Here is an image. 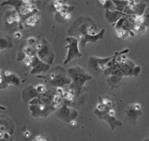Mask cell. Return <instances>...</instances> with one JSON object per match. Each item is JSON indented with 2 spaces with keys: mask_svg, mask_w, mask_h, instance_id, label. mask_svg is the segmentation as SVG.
<instances>
[{
  "mask_svg": "<svg viewBox=\"0 0 149 141\" xmlns=\"http://www.w3.org/2000/svg\"><path fill=\"white\" fill-rule=\"evenodd\" d=\"M76 22L78 32L75 37L79 40L80 47H85L88 43H95L102 40V35L97 33V26L91 18H79Z\"/></svg>",
  "mask_w": 149,
  "mask_h": 141,
  "instance_id": "cell-1",
  "label": "cell"
},
{
  "mask_svg": "<svg viewBox=\"0 0 149 141\" xmlns=\"http://www.w3.org/2000/svg\"><path fill=\"white\" fill-rule=\"evenodd\" d=\"M68 74L72 79L70 88L76 92L78 96L81 93L82 87L87 82L92 79V76L82 67H72L68 69Z\"/></svg>",
  "mask_w": 149,
  "mask_h": 141,
  "instance_id": "cell-2",
  "label": "cell"
},
{
  "mask_svg": "<svg viewBox=\"0 0 149 141\" xmlns=\"http://www.w3.org/2000/svg\"><path fill=\"white\" fill-rule=\"evenodd\" d=\"M35 48L36 54L41 60L50 65L54 63L55 54L52 46L47 40L44 38L41 39L36 45Z\"/></svg>",
  "mask_w": 149,
  "mask_h": 141,
  "instance_id": "cell-3",
  "label": "cell"
},
{
  "mask_svg": "<svg viewBox=\"0 0 149 141\" xmlns=\"http://www.w3.org/2000/svg\"><path fill=\"white\" fill-rule=\"evenodd\" d=\"M67 43L65 48L67 49V54L63 64L65 65L70 63L72 60L82 57V53L80 52L79 40L75 36H68L65 38Z\"/></svg>",
  "mask_w": 149,
  "mask_h": 141,
  "instance_id": "cell-4",
  "label": "cell"
},
{
  "mask_svg": "<svg viewBox=\"0 0 149 141\" xmlns=\"http://www.w3.org/2000/svg\"><path fill=\"white\" fill-rule=\"evenodd\" d=\"M38 78L45 79L52 86L56 88H64L69 86L72 83V79L62 73L51 72L47 75H38Z\"/></svg>",
  "mask_w": 149,
  "mask_h": 141,
  "instance_id": "cell-5",
  "label": "cell"
},
{
  "mask_svg": "<svg viewBox=\"0 0 149 141\" xmlns=\"http://www.w3.org/2000/svg\"><path fill=\"white\" fill-rule=\"evenodd\" d=\"M79 115V112L74 108L63 104V106L56 111V116L58 119L70 123L72 120H75Z\"/></svg>",
  "mask_w": 149,
  "mask_h": 141,
  "instance_id": "cell-6",
  "label": "cell"
},
{
  "mask_svg": "<svg viewBox=\"0 0 149 141\" xmlns=\"http://www.w3.org/2000/svg\"><path fill=\"white\" fill-rule=\"evenodd\" d=\"M0 85L1 89H6L9 86H19L21 81L20 79L15 73L8 70H1L0 74Z\"/></svg>",
  "mask_w": 149,
  "mask_h": 141,
  "instance_id": "cell-7",
  "label": "cell"
},
{
  "mask_svg": "<svg viewBox=\"0 0 149 141\" xmlns=\"http://www.w3.org/2000/svg\"><path fill=\"white\" fill-rule=\"evenodd\" d=\"M113 58L112 56L106 58L97 57V56H90L88 60V65L90 68L94 69L98 72H104L108 67V64Z\"/></svg>",
  "mask_w": 149,
  "mask_h": 141,
  "instance_id": "cell-8",
  "label": "cell"
},
{
  "mask_svg": "<svg viewBox=\"0 0 149 141\" xmlns=\"http://www.w3.org/2000/svg\"><path fill=\"white\" fill-rule=\"evenodd\" d=\"M29 111L31 115L33 118H47L52 111L56 109L52 105H43V104H36V105H29Z\"/></svg>",
  "mask_w": 149,
  "mask_h": 141,
  "instance_id": "cell-9",
  "label": "cell"
},
{
  "mask_svg": "<svg viewBox=\"0 0 149 141\" xmlns=\"http://www.w3.org/2000/svg\"><path fill=\"white\" fill-rule=\"evenodd\" d=\"M108 111V109L105 111H103V112H99V111H94V114L101 120L106 122L112 130H114L117 128L121 127L122 126V122L116 118V117L111 116L110 115H109Z\"/></svg>",
  "mask_w": 149,
  "mask_h": 141,
  "instance_id": "cell-10",
  "label": "cell"
},
{
  "mask_svg": "<svg viewBox=\"0 0 149 141\" xmlns=\"http://www.w3.org/2000/svg\"><path fill=\"white\" fill-rule=\"evenodd\" d=\"M31 67V69L30 71L31 74H37L47 72L50 69L51 66L50 65L41 60L36 55L32 58V65Z\"/></svg>",
  "mask_w": 149,
  "mask_h": 141,
  "instance_id": "cell-11",
  "label": "cell"
},
{
  "mask_svg": "<svg viewBox=\"0 0 149 141\" xmlns=\"http://www.w3.org/2000/svg\"><path fill=\"white\" fill-rule=\"evenodd\" d=\"M125 113L130 120L136 121L142 115V108L140 104L134 102L128 106L125 109Z\"/></svg>",
  "mask_w": 149,
  "mask_h": 141,
  "instance_id": "cell-12",
  "label": "cell"
},
{
  "mask_svg": "<svg viewBox=\"0 0 149 141\" xmlns=\"http://www.w3.org/2000/svg\"><path fill=\"white\" fill-rule=\"evenodd\" d=\"M56 94V93H55ZM55 94H52L49 91H47L46 93L40 95L39 97L33 99L29 102V105H36V104H43V105H52L53 97Z\"/></svg>",
  "mask_w": 149,
  "mask_h": 141,
  "instance_id": "cell-13",
  "label": "cell"
},
{
  "mask_svg": "<svg viewBox=\"0 0 149 141\" xmlns=\"http://www.w3.org/2000/svg\"><path fill=\"white\" fill-rule=\"evenodd\" d=\"M40 95L38 94L37 90H36V86H28L25 89H24L22 92V99L24 102L29 104L31 101L39 97Z\"/></svg>",
  "mask_w": 149,
  "mask_h": 141,
  "instance_id": "cell-14",
  "label": "cell"
},
{
  "mask_svg": "<svg viewBox=\"0 0 149 141\" xmlns=\"http://www.w3.org/2000/svg\"><path fill=\"white\" fill-rule=\"evenodd\" d=\"M5 21L8 25H12L14 22H17L19 25L22 22V18L17 11L13 9V10L8 11L6 12L5 15Z\"/></svg>",
  "mask_w": 149,
  "mask_h": 141,
  "instance_id": "cell-15",
  "label": "cell"
},
{
  "mask_svg": "<svg viewBox=\"0 0 149 141\" xmlns=\"http://www.w3.org/2000/svg\"><path fill=\"white\" fill-rule=\"evenodd\" d=\"M105 15L106 20H108L110 23L114 25L118 20L121 19V18L124 17L126 15L123 13H121L117 11H110L105 10Z\"/></svg>",
  "mask_w": 149,
  "mask_h": 141,
  "instance_id": "cell-16",
  "label": "cell"
},
{
  "mask_svg": "<svg viewBox=\"0 0 149 141\" xmlns=\"http://www.w3.org/2000/svg\"><path fill=\"white\" fill-rule=\"evenodd\" d=\"M40 21V16L38 14H33L24 20V23L26 27H34L38 25Z\"/></svg>",
  "mask_w": 149,
  "mask_h": 141,
  "instance_id": "cell-17",
  "label": "cell"
},
{
  "mask_svg": "<svg viewBox=\"0 0 149 141\" xmlns=\"http://www.w3.org/2000/svg\"><path fill=\"white\" fill-rule=\"evenodd\" d=\"M13 46L12 40L7 36H1V40H0V47H1V51L7 48H11Z\"/></svg>",
  "mask_w": 149,
  "mask_h": 141,
  "instance_id": "cell-18",
  "label": "cell"
},
{
  "mask_svg": "<svg viewBox=\"0 0 149 141\" xmlns=\"http://www.w3.org/2000/svg\"><path fill=\"white\" fill-rule=\"evenodd\" d=\"M99 103L102 104L103 106L108 108L109 109H113L114 107V102L111 98H109L108 96H103L99 97Z\"/></svg>",
  "mask_w": 149,
  "mask_h": 141,
  "instance_id": "cell-19",
  "label": "cell"
},
{
  "mask_svg": "<svg viewBox=\"0 0 149 141\" xmlns=\"http://www.w3.org/2000/svg\"><path fill=\"white\" fill-rule=\"evenodd\" d=\"M130 1H113L114 4L115 5L116 11L123 13L126 8L128 6Z\"/></svg>",
  "mask_w": 149,
  "mask_h": 141,
  "instance_id": "cell-20",
  "label": "cell"
},
{
  "mask_svg": "<svg viewBox=\"0 0 149 141\" xmlns=\"http://www.w3.org/2000/svg\"><path fill=\"white\" fill-rule=\"evenodd\" d=\"M22 51L26 54V56H29V57H31V58L34 57V56L37 55L36 54V50L35 47H31L28 45H25Z\"/></svg>",
  "mask_w": 149,
  "mask_h": 141,
  "instance_id": "cell-21",
  "label": "cell"
},
{
  "mask_svg": "<svg viewBox=\"0 0 149 141\" xmlns=\"http://www.w3.org/2000/svg\"><path fill=\"white\" fill-rule=\"evenodd\" d=\"M99 4L103 7H104L105 10H110V11H116L115 5L114 4L113 1H105V0H100L99 1Z\"/></svg>",
  "mask_w": 149,
  "mask_h": 141,
  "instance_id": "cell-22",
  "label": "cell"
},
{
  "mask_svg": "<svg viewBox=\"0 0 149 141\" xmlns=\"http://www.w3.org/2000/svg\"><path fill=\"white\" fill-rule=\"evenodd\" d=\"M142 25L147 29L149 28V7L146 8V11L142 16Z\"/></svg>",
  "mask_w": 149,
  "mask_h": 141,
  "instance_id": "cell-23",
  "label": "cell"
},
{
  "mask_svg": "<svg viewBox=\"0 0 149 141\" xmlns=\"http://www.w3.org/2000/svg\"><path fill=\"white\" fill-rule=\"evenodd\" d=\"M36 89L39 95H43L47 92V87L45 86L44 84L40 83L38 85L36 86Z\"/></svg>",
  "mask_w": 149,
  "mask_h": 141,
  "instance_id": "cell-24",
  "label": "cell"
},
{
  "mask_svg": "<svg viewBox=\"0 0 149 141\" xmlns=\"http://www.w3.org/2000/svg\"><path fill=\"white\" fill-rule=\"evenodd\" d=\"M26 45H29V46L33 47H35L36 45H37V43H36V39L34 37L29 38L26 40Z\"/></svg>",
  "mask_w": 149,
  "mask_h": 141,
  "instance_id": "cell-25",
  "label": "cell"
},
{
  "mask_svg": "<svg viewBox=\"0 0 149 141\" xmlns=\"http://www.w3.org/2000/svg\"><path fill=\"white\" fill-rule=\"evenodd\" d=\"M22 63L26 67H31L32 65V58L29 57V56H26V58H24V60H23Z\"/></svg>",
  "mask_w": 149,
  "mask_h": 141,
  "instance_id": "cell-26",
  "label": "cell"
},
{
  "mask_svg": "<svg viewBox=\"0 0 149 141\" xmlns=\"http://www.w3.org/2000/svg\"><path fill=\"white\" fill-rule=\"evenodd\" d=\"M14 38H15V39H20L22 38V33L20 32H19V31H17V32H15V34H14Z\"/></svg>",
  "mask_w": 149,
  "mask_h": 141,
  "instance_id": "cell-27",
  "label": "cell"
},
{
  "mask_svg": "<svg viewBox=\"0 0 149 141\" xmlns=\"http://www.w3.org/2000/svg\"><path fill=\"white\" fill-rule=\"evenodd\" d=\"M69 124H70L72 127H76V126L77 125V122H76L75 120H72V122H70Z\"/></svg>",
  "mask_w": 149,
  "mask_h": 141,
  "instance_id": "cell-28",
  "label": "cell"
},
{
  "mask_svg": "<svg viewBox=\"0 0 149 141\" xmlns=\"http://www.w3.org/2000/svg\"><path fill=\"white\" fill-rule=\"evenodd\" d=\"M30 136H31V133L29 131H26V132L24 133V137H25V138H29Z\"/></svg>",
  "mask_w": 149,
  "mask_h": 141,
  "instance_id": "cell-29",
  "label": "cell"
},
{
  "mask_svg": "<svg viewBox=\"0 0 149 141\" xmlns=\"http://www.w3.org/2000/svg\"><path fill=\"white\" fill-rule=\"evenodd\" d=\"M142 141H149V137H148V138H145L144 140H143Z\"/></svg>",
  "mask_w": 149,
  "mask_h": 141,
  "instance_id": "cell-30",
  "label": "cell"
}]
</instances>
